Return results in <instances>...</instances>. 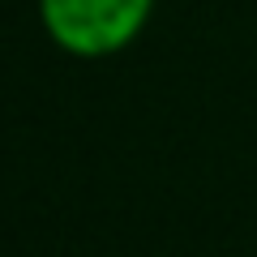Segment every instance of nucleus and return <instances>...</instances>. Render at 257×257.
I'll use <instances>...</instances> for the list:
<instances>
[{"instance_id":"1","label":"nucleus","mask_w":257,"mask_h":257,"mask_svg":"<svg viewBox=\"0 0 257 257\" xmlns=\"http://www.w3.org/2000/svg\"><path fill=\"white\" fill-rule=\"evenodd\" d=\"M43 35L77 60H107L138 43L155 0H35Z\"/></svg>"}]
</instances>
